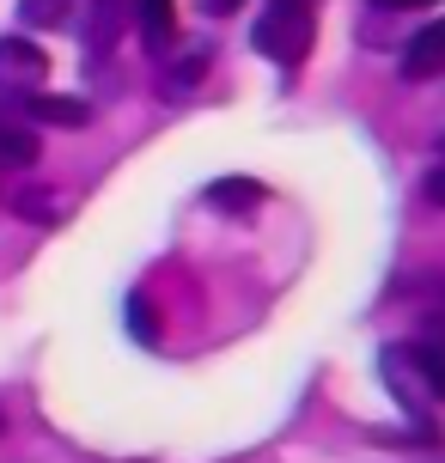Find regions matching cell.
<instances>
[{
    "mask_svg": "<svg viewBox=\"0 0 445 463\" xmlns=\"http://www.w3.org/2000/svg\"><path fill=\"white\" fill-rule=\"evenodd\" d=\"M73 13H80V0H19L24 31H62V24H73Z\"/></svg>",
    "mask_w": 445,
    "mask_h": 463,
    "instance_id": "cell-12",
    "label": "cell"
},
{
    "mask_svg": "<svg viewBox=\"0 0 445 463\" xmlns=\"http://www.w3.org/2000/svg\"><path fill=\"white\" fill-rule=\"evenodd\" d=\"M208 68H213V49H189V55H165L159 61V92L165 98H184V92H195L202 80H208Z\"/></svg>",
    "mask_w": 445,
    "mask_h": 463,
    "instance_id": "cell-10",
    "label": "cell"
},
{
    "mask_svg": "<svg viewBox=\"0 0 445 463\" xmlns=\"http://www.w3.org/2000/svg\"><path fill=\"white\" fill-rule=\"evenodd\" d=\"M238 6H244V0H195V13H202V19H232Z\"/></svg>",
    "mask_w": 445,
    "mask_h": 463,
    "instance_id": "cell-15",
    "label": "cell"
},
{
    "mask_svg": "<svg viewBox=\"0 0 445 463\" xmlns=\"http://www.w3.org/2000/svg\"><path fill=\"white\" fill-rule=\"evenodd\" d=\"M13 110L24 116V122H37V128H86V122H92V104H86V98H55V92H43V86H37V92H19L13 98Z\"/></svg>",
    "mask_w": 445,
    "mask_h": 463,
    "instance_id": "cell-3",
    "label": "cell"
},
{
    "mask_svg": "<svg viewBox=\"0 0 445 463\" xmlns=\"http://www.w3.org/2000/svg\"><path fill=\"white\" fill-rule=\"evenodd\" d=\"M128 335L135 342H159V317H153V305H147V293H128Z\"/></svg>",
    "mask_w": 445,
    "mask_h": 463,
    "instance_id": "cell-13",
    "label": "cell"
},
{
    "mask_svg": "<svg viewBox=\"0 0 445 463\" xmlns=\"http://www.w3.org/2000/svg\"><path fill=\"white\" fill-rule=\"evenodd\" d=\"M135 24H141V43L153 61H165L177 49V13H171V0H135Z\"/></svg>",
    "mask_w": 445,
    "mask_h": 463,
    "instance_id": "cell-9",
    "label": "cell"
},
{
    "mask_svg": "<svg viewBox=\"0 0 445 463\" xmlns=\"http://www.w3.org/2000/svg\"><path fill=\"white\" fill-rule=\"evenodd\" d=\"M421 195H427V208H445V146H440V165L421 177Z\"/></svg>",
    "mask_w": 445,
    "mask_h": 463,
    "instance_id": "cell-14",
    "label": "cell"
},
{
    "mask_svg": "<svg viewBox=\"0 0 445 463\" xmlns=\"http://www.w3.org/2000/svg\"><path fill=\"white\" fill-rule=\"evenodd\" d=\"M135 24V0H92L86 6V19H80V37H86V49L92 55H104V49L122 43V31Z\"/></svg>",
    "mask_w": 445,
    "mask_h": 463,
    "instance_id": "cell-7",
    "label": "cell"
},
{
    "mask_svg": "<svg viewBox=\"0 0 445 463\" xmlns=\"http://www.w3.org/2000/svg\"><path fill=\"white\" fill-rule=\"evenodd\" d=\"M262 195H269V189H262L257 177H213V184L202 189V208H213V213H226V220H238V213H257V208H262Z\"/></svg>",
    "mask_w": 445,
    "mask_h": 463,
    "instance_id": "cell-8",
    "label": "cell"
},
{
    "mask_svg": "<svg viewBox=\"0 0 445 463\" xmlns=\"http://www.w3.org/2000/svg\"><path fill=\"white\" fill-rule=\"evenodd\" d=\"M43 159V140H37V122H24L13 110V98H0V171H31Z\"/></svg>",
    "mask_w": 445,
    "mask_h": 463,
    "instance_id": "cell-4",
    "label": "cell"
},
{
    "mask_svg": "<svg viewBox=\"0 0 445 463\" xmlns=\"http://www.w3.org/2000/svg\"><path fill=\"white\" fill-rule=\"evenodd\" d=\"M311 37H317V0H262L257 24H251V49L275 68H299L311 55Z\"/></svg>",
    "mask_w": 445,
    "mask_h": 463,
    "instance_id": "cell-1",
    "label": "cell"
},
{
    "mask_svg": "<svg viewBox=\"0 0 445 463\" xmlns=\"http://www.w3.org/2000/svg\"><path fill=\"white\" fill-rule=\"evenodd\" d=\"M378 13H415V6H433V0H373Z\"/></svg>",
    "mask_w": 445,
    "mask_h": 463,
    "instance_id": "cell-16",
    "label": "cell"
},
{
    "mask_svg": "<svg viewBox=\"0 0 445 463\" xmlns=\"http://www.w3.org/2000/svg\"><path fill=\"white\" fill-rule=\"evenodd\" d=\"M391 360H397L415 384H427V396L445 402V329H427V335H415V342L391 347Z\"/></svg>",
    "mask_w": 445,
    "mask_h": 463,
    "instance_id": "cell-2",
    "label": "cell"
},
{
    "mask_svg": "<svg viewBox=\"0 0 445 463\" xmlns=\"http://www.w3.org/2000/svg\"><path fill=\"white\" fill-rule=\"evenodd\" d=\"M49 80V55L37 43H24V37H0V86H13V92H37Z\"/></svg>",
    "mask_w": 445,
    "mask_h": 463,
    "instance_id": "cell-6",
    "label": "cell"
},
{
    "mask_svg": "<svg viewBox=\"0 0 445 463\" xmlns=\"http://www.w3.org/2000/svg\"><path fill=\"white\" fill-rule=\"evenodd\" d=\"M13 213L31 220V226H55V220H62V189H49V184L13 189Z\"/></svg>",
    "mask_w": 445,
    "mask_h": 463,
    "instance_id": "cell-11",
    "label": "cell"
},
{
    "mask_svg": "<svg viewBox=\"0 0 445 463\" xmlns=\"http://www.w3.org/2000/svg\"><path fill=\"white\" fill-rule=\"evenodd\" d=\"M440 73H445V19H433L402 43V86H427Z\"/></svg>",
    "mask_w": 445,
    "mask_h": 463,
    "instance_id": "cell-5",
    "label": "cell"
}]
</instances>
